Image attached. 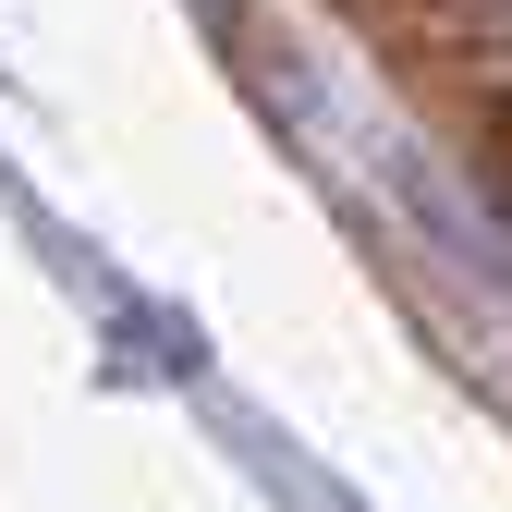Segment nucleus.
<instances>
[{"label":"nucleus","instance_id":"nucleus-1","mask_svg":"<svg viewBox=\"0 0 512 512\" xmlns=\"http://www.w3.org/2000/svg\"><path fill=\"white\" fill-rule=\"evenodd\" d=\"M488 183H500V208H512V110L488 122Z\"/></svg>","mask_w":512,"mask_h":512}]
</instances>
